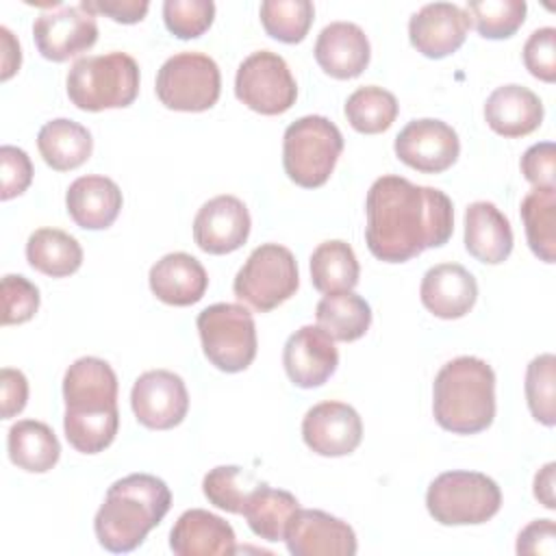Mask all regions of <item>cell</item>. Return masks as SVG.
<instances>
[{"mask_svg": "<svg viewBox=\"0 0 556 556\" xmlns=\"http://www.w3.org/2000/svg\"><path fill=\"white\" fill-rule=\"evenodd\" d=\"M469 17L452 2H430L408 20V39L428 59H443L456 52L467 37Z\"/></svg>", "mask_w": 556, "mask_h": 556, "instance_id": "obj_19", "label": "cell"}, {"mask_svg": "<svg viewBox=\"0 0 556 556\" xmlns=\"http://www.w3.org/2000/svg\"><path fill=\"white\" fill-rule=\"evenodd\" d=\"M523 65L543 83L556 80V28H536L528 37L523 43Z\"/></svg>", "mask_w": 556, "mask_h": 556, "instance_id": "obj_41", "label": "cell"}, {"mask_svg": "<svg viewBox=\"0 0 556 556\" xmlns=\"http://www.w3.org/2000/svg\"><path fill=\"white\" fill-rule=\"evenodd\" d=\"M250 484H252V473H245L237 465H219V467H213L204 476L202 491H204V497L213 506H217L226 513L241 515L243 504H245L250 491L254 489Z\"/></svg>", "mask_w": 556, "mask_h": 556, "instance_id": "obj_38", "label": "cell"}, {"mask_svg": "<svg viewBox=\"0 0 556 556\" xmlns=\"http://www.w3.org/2000/svg\"><path fill=\"white\" fill-rule=\"evenodd\" d=\"M365 215L367 248L384 263H406L428 248L445 245L454 232V206L447 193L393 174L374 180Z\"/></svg>", "mask_w": 556, "mask_h": 556, "instance_id": "obj_1", "label": "cell"}, {"mask_svg": "<svg viewBox=\"0 0 556 556\" xmlns=\"http://www.w3.org/2000/svg\"><path fill=\"white\" fill-rule=\"evenodd\" d=\"M248 206L235 195H215L200 206L193 219V241L206 254H230L250 235Z\"/></svg>", "mask_w": 556, "mask_h": 556, "instance_id": "obj_17", "label": "cell"}, {"mask_svg": "<svg viewBox=\"0 0 556 556\" xmlns=\"http://www.w3.org/2000/svg\"><path fill=\"white\" fill-rule=\"evenodd\" d=\"M26 261L50 278H65L83 265V248L65 230L39 228L26 241Z\"/></svg>", "mask_w": 556, "mask_h": 556, "instance_id": "obj_30", "label": "cell"}, {"mask_svg": "<svg viewBox=\"0 0 556 556\" xmlns=\"http://www.w3.org/2000/svg\"><path fill=\"white\" fill-rule=\"evenodd\" d=\"M285 543L293 556H354L358 547L352 526L317 508H298L291 515Z\"/></svg>", "mask_w": 556, "mask_h": 556, "instance_id": "obj_15", "label": "cell"}, {"mask_svg": "<svg viewBox=\"0 0 556 556\" xmlns=\"http://www.w3.org/2000/svg\"><path fill=\"white\" fill-rule=\"evenodd\" d=\"M0 43H2V80H9L22 63V52H20V43L13 37V33L7 26H0Z\"/></svg>", "mask_w": 556, "mask_h": 556, "instance_id": "obj_47", "label": "cell"}, {"mask_svg": "<svg viewBox=\"0 0 556 556\" xmlns=\"http://www.w3.org/2000/svg\"><path fill=\"white\" fill-rule=\"evenodd\" d=\"M502 491L480 471H443L426 491V508L441 526H478L497 515Z\"/></svg>", "mask_w": 556, "mask_h": 556, "instance_id": "obj_7", "label": "cell"}, {"mask_svg": "<svg viewBox=\"0 0 556 556\" xmlns=\"http://www.w3.org/2000/svg\"><path fill=\"white\" fill-rule=\"evenodd\" d=\"M169 549L176 556H230L237 552V536L219 515L191 508L176 519L169 532Z\"/></svg>", "mask_w": 556, "mask_h": 556, "instance_id": "obj_22", "label": "cell"}, {"mask_svg": "<svg viewBox=\"0 0 556 556\" xmlns=\"http://www.w3.org/2000/svg\"><path fill=\"white\" fill-rule=\"evenodd\" d=\"M300 285L298 263L289 248L263 243L252 250L232 280L237 300L258 313H267L287 302Z\"/></svg>", "mask_w": 556, "mask_h": 556, "instance_id": "obj_9", "label": "cell"}, {"mask_svg": "<svg viewBox=\"0 0 556 556\" xmlns=\"http://www.w3.org/2000/svg\"><path fill=\"white\" fill-rule=\"evenodd\" d=\"M258 15L269 37L282 43H300L308 35L315 9L308 0H265Z\"/></svg>", "mask_w": 556, "mask_h": 556, "instance_id": "obj_35", "label": "cell"}, {"mask_svg": "<svg viewBox=\"0 0 556 556\" xmlns=\"http://www.w3.org/2000/svg\"><path fill=\"white\" fill-rule=\"evenodd\" d=\"M33 37L43 59L63 63L87 52L98 41V22L80 4H61L35 20Z\"/></svg>", "mask_w": 556, "mask_h": 556, "instance_id": "obj_12", "label": "cell"}, {"mask_svg": "<svg viewBox=\"0 0 556 556\" xmlns=\"http://www.w3.org/2000/svg\"><path fill=\"white\" fill-rule=\"evenodd\" d=\"M80 7L93 15H106L119 24H137L146 17L150 2L148 0H83Z\"/></svg>", "mask_w": 556, "mask_h": 556, "instance_id": "obj_44", "label": "cell"}, {"mask_svg": "<svg viewBox=\"0 0 556 556\" xmlns=\"http://www.w3.org/2000/svg\"><path fill=\"white\" fill-rule=\"evenodd\" d=\"M156 98L172 111L200 113L215 106L222 91L217 63L202 52H178L156 74Z\"/></svg>", "mask_w": 556, "mask_h": 556, "instance_id": "obj_10", "label": "cell"}, {"mask_svg": "<svg viewBox=\"0 0 556 556\" xmlns=\"http://www.w3.org/2000/svg\"><path fill=\"white\" fill-rule=\"evenodd\" d=\"M437 424L454 434H476L495 419V374L478 356L447 361L432 384Z\"/></svg>", "mask_w": 556, "mask_h": 556, "instance_id": "obj_4", "label": "cell"}, {"mask_svg": "<svg viewBox=\"0 0 556 556\" xmlns=\"http://www.w3.org/2000/svg\"><path fill=\"white\" fill-rule=\"evenodd\" d=\"M519 165L523 178L534 189H556V148L552 141L530 146Z\"/></svg>", "mask_w": 556, "mask_h": 556, "instance_id": "obj_43", "label": "cell"}, {"mask_svg": "<svg viewBox=\"0 0 556 556\" xmlns=\"http://www.w3.org/2000/svg\"><path fill=\"white\" fill-rule=\"evenodd\" d=\"M169 506L172 493L161 478L150 473L119 478L109 486L96 513V539L113 554L132 552L163 521Z\"/></svg>", "mask_w": 556, "mask_h": 556, "instance_id": "obj_3", "label": "cell"}, {"mask_svg": "<svg viewBox=\"0 0 556 556\" xmlns=\"http://www.w3.org/2000/svg\"><path fill=\"white\" fill-rule=\"evenodd\" d=\"M302 439L319 456H348L363 439L361 415L345 402H319L302 419Z\"/></svg>", "mask_w": 556, "mask_h": 556, "instance_id": "obj_16", "label": "cell"}, {"mask_svg": "<svg viewBox=\"0 0 556 556\" xmlns=\"http://www.w3.org/2000/svg\"><path fill=\"white\" fill-rule=\"evenodd\" d=\"M37 148L48 167L70 172L80 167L91 156L93 139L83 124L67 117H56L39 128Z\"/></svg>", "mask_w": 556, "mask_h": 556, "instance_id": "obj_27", "label": "cell"}, {"mask_svg": "<svg viewBox=\"0 0 556 556\" xmlns=\"http://www.w3.org/2000/svg\"><path fill=\"white\" fill-rule=\"evenodd\" d=\"M526 11L523 0H471L465 13L484 39H506L521 28Z\"/></svg>", "mask_w": 556, "mask_h": 556, "instance_id": "obj_36", "label": "cell"}, {"mask_svg": "<svg viewBox=\"0 0 556 556\" xmlns=\"http://www.w3.org/2000/svg\"><path fill=\"white\" fill-rule=\"evenodd\" d=\"M343 111L350 126L356 132L378 135L391 128L400 106L391 91L376 85H367V87H358L354 93L348 96Z\"/></svg>", "mask_w": 556, "mask_h": 556, "instance_id": "obj_34", "label": "cell"}, {"mask_svg": "<svg viewBox=\"0 0 556 556\" xmlns=\"http://www.w3.org/2000/svg\"><path fill=\"white\" fill-rule=\"evenodd\" d=\"M0 165H2V187L0 198L7 202L15 195H22L33 180V163L28 154L17 146L0 148Z\"/></svg>", "mask_w": 556, "mask_h": 556, "instance_id": "obj_42", "label": "cell"}, {"mask_svg": "<svg viewBox=\"0 0 556 556\" xmlns=\"http://www.w3.org/2000/svg\"><path fill=\"white\" fill-rule=\"evenodd\" d=\"M130 406L141 426L150 430H169L178 426L189 410L185 380L169 369H150L135 380Z\"/></svg>", "mask_w": 556, "mask_h": 556, "instance_id": "obj_13", "label": "cell"}, {"mask_svg": "<svg viewBox=\"0 0 556 556\" xmlns=\"http://www.w3.org/2000/svg\"><path fill=\"white\" fill-rule=\"evenodd\" d=\"M202 352L213 367L226 374L243 371L256 356V326L252 313L241 304L217 302L195 319Z\"/></svg>", "mask_w": 556, "mask_h": 556, "instance_id": "obj_8", "label": "cell"}, {"mask_svg": "<svg viewBox=\"0 0 556 556\" xmlns=\"http://www.w3.org/2000/svg\"><path fill=\"white\" fill-rule=\"evenodd\" d=\"M2 293V326L24 324L39 308V289L20 274H7L0 285Z\"/></svg>", "mask_w": 556, "mask_h": 556, "instance_id": "obj_40", "label": "cell"}, {"mask_svg": "<svg viewBox=\"0 0 556 556\" xmlns=\"http://www.w3.org/2000/svg\"><path fill=\"white\" fill-rule=\"evenodd\" d=\"M317 326L332 339V341H356L361 339L371 324V306L365 298L345 291L324 295L315 306Z\"/></svg>", "mask_w": 556, "mask_h": 556, "instance_id": "obj_32", "label": "cell"}, {"mask_svg": "<svg viewBox=\"0 0 556 556\" xmlns=\"http://www.w3.org/2000/svg\"><path fill=\"white\" fill-rule=\"evenodd\" d=\"M122 191L115 180L98 174L76 178L65 193L67 215L85 230L109 228L122 211Z\"/></svg>", "mask_w": 556, "mask_h": 556, "instance_id": "obj_24", "label": "cell"}, {"mask_svg": "<svg viewBox=\"0 0 556 556\" xmlns=\"http://www.w3.org/2000/svg\"><path fill=\"white\" fill-rule=\"evenodd\" d=\"M315 61L332 78L350 80L369 65L371 48L365 30L352 22H332L315 41Z\"/></svg>", "mask_w": 556, "mask_h": 556, "instance_id": "obj_21", "label": "cell"}, {"mask_svg": "<svg viewBox=\"0 0 556 556\" xmlns=\"http://www.w3.org/2000/svg\"><path fill=\"white\" fill-rule=\"evenodd\" d=\"M63 430L80 454L104 452L119 428L117 376L98 356L76 358L63 376Z\"/></svg>", "mask_w": 556, "mask_h": 556, "instance_id": "obj_2", "label": "cell"}, {"mask_svg": "<svg viewBox=\"0 0 556 556\" xmlns=\"http://www.w3.org/2000/svg\"><path fill=\"white\" fill-rule=\"evenodd\" d=\"M0 402L2 419H11L24 410L28 402V380L20 369L4 367L0 371Z\"/></svg>", "mask_w": 556, "mask_h": 556, "instance_id": "obj_46", "label": "cell"}, {"mask_svg": "<svg viewBox=\"0 0 556 556\" xmlns=\"http://www.w3.org/2000/svg\"><path fill=\"white\" fill-rule=\"evenodd\" d=\"M393 150L404 165L421 174H441L456 163L460 141L450 124L424 117L408 122L397 132Z\"/></svg>", "mask_w": 556, "mask_h": 556, "instance_id": "obj_14", "label": "cell"}, {"mask_svg": "<svg viewBox=\"0 0 556 556\" xmlns=\"http://www.w3.org/2000/svg\"><path fill=\"white\" fill-rule=\"evenodd\" d=\"M465 248L486 265L504 263L513 252V228L508 217L486 200L471 202L465 211Z\"/></svg>", "mask_w": 556, "mask_h": 556, "instance_id": "obj_26", "label": "cell"}, {"mask_svg": "<svg viewBox=\"0 0 556 556\" xmlns=\"http://www.w3.org/2000/svg\"><path fill=\"white\" fill-rule=\"evenodd\" d=\"M67 98L80 111L130 106L139 93V65L126 52L78 59L65 78Z\"/></svg>", "mask_w": 556, "mask_h": 556, "instance_id": "obj_5", "label": "cell"}, {"mask_svg": "<svg viewBox=\"0 0 556 556\" xmlns=\"http://www.w3.org/2000/svg\"><path fill=\"white\" fill-rule=\"evenodd\" d=\"M235 93L261 115H280L295 104L298 85L280 54L258 50L241 61L235 76Z\"/></svg>", "mask_w": 556, "mask_h": 556, "instance_id": "obj_11", "label": "cell"}, {"mask_svg": "<svg viewBox=\"0 0 556 556\" xmlns=\"http://www.w3.org/2000/svg\"><path fill=\"white\" fill-rule=\"evenodd\" d=\"M7 450L13 465L30 473L50 471L61 456V443L52 428L37 419H20L9 428Z\"/></svg>", "mask_w": 556, "mask_h": 556, "instance_id": "obj_28", "label": "cell"}, {"mask_svg": "<svg viewBox=\"0 0 556 556\" xmlns=\"http://www.w3.org/2000/svg\"><path fill=\"white\" fill-rule=\"evenodd\" d=\"M361 267L350 243L330 239L319 243L311 254V282L324 293H345L358 285Z\"/></svg>", "mask_w": 556, "mask_h": 556, "instance_id": "obj_31", "label": "cell"}, {"mask_svg": "<svg viewBox=\"0 0 556 556\" xmlns=\"http://www.w3.org/2000/svg\"><path fill=\"white\" fill-rule=\"evenodd\" d=\"M484 119L489 128L502 137H526L541 126L543 102L523 85H502L486 98Z\"/></svg>", "mask_w": 556, "mask_h": 556, "instance_id": "obj_25", "label": "cell"}, {"mask_svg": "<svg viewBox=\"0 0 556 556\" xmlns=\"http://www.w3.org/2000/svg\"><path fill=\"white\" fill-rule=\"evenodd\" d=\"M421 304L441 319L465 317L478 300V282L469 269L458 263H439L430 267L419 287Z\"/></svg>", "mask_w": 556, "mask_h": 556, "instance_id": "obj_20", "label": "cell"}, {"mask_svg": "<svg viewBox=\"0 0 556 556\" xmlns=\"http://www.w3.org/2000/svg\"><path fill=\"white\" fill-rule=\"evenodd\" d=\"M526 400L532 417L543 426L556 424V356L539 354L526 369Z\"/></svg>", "mask_w": 556, "mask_h": 556, "instance_id": "obj_37", "label": "cell"}, {"mask_svg": "<svg viewBox=\"0 0 556 556\" xmlns=\"http://www.w3.org/2000/svg\"><path fill=\"white\" fill-rule=\"evenodd\" d=\"M282 365L289 380L300 389L321 387L339 365L334 341L319 326H302L282 350Z\"/></svg>", "mask_w": 556, "mask_h": 556, "instance_id": "obj_18", "label": "cell"}, {"mask_svg": "<svg viewBox=\"0 0 556 556\" xmlns=\"http://www.w3.org/2000/svg\"><path fill=\"white\" fill-rule=\"evenodd\" d=\"M150 291L169 306H191L200 302L208 287L202 263L187 252H169L150 267Z\"/></svg>", "mask_w": 556, "mask_h": 556, "instance_id": "obj_23", "label": "cell"}, {"mask_svg": "<svg viewBox=\"0 0 556 556\" xmlns=\"http://www.w3.org/2000/svg\"><path fill=\"white\" fill-rule=\"evenodd\" d=\"M343 152L341 130L324 115H304L287 126L282 167L298 187H321Z\"/></svg>", "mask_w": 556, "mask_h": 556, "instance_id": "obj_6", "label": "cell"}, {"mask_svg": "<svg viewBox=\"0 0 556 556\" xmlns=\"http://www.w3.org/2000/svg\"><path fill=\"white\" fill-rule=\"evenodd\" d=\"M526 239L534 256L545 263L556 258V189H532L519 206Z\"/></svg>", "mask_w": 556, "mask_h": 556, "instance_id": "obj_33", "label": "cell"}, {"mask_svg": "<svg viewBox=\"0 0 556 556\" xmlns=\"http://www.w3.org/2000/svg\"><path fill=\"white\" fill-rule=\"evenodd\" d=\"M554 473L556 463L543 465L534 476V497L549 510L556 508V495H554Z\"/></svg>", "mask_w": 556, "mask_h": 556, "instance_id": "obj_48", "label": "cell"}, {"mask_svg": "<svg viewBox=\"0 0 556 556\" xmlns=\"http://www.w3.org/2000/svg\"><path fill=\"white\" fill-rule=\"evenodd\" d=\"M556 526L552 519H534L517 536V554L554 556L556 552Z\"/></svg>", "mask_w": 556, "mask_h": 556, "instance_id": "obj_45", "label": "cell"}, {"mask_svg": "<svg viewBox=\"0 0 556 556\" xmlns=\"http://www.w3.org/2000/svg\"><path fill=\"white\" fill-rule=\"evenodd\" d=\"M300 508V502L293 493L285 489H271L269 484H256L245 504L243 517L250 530L265 541H285V530L291 515Z\"/></svg>", "mask_w": 556, "mask_h": 556, "instance_id": "obj_29", "label": "cell"}, {"mask_svg": "<svg viewBox=\"0 0 556 556\" xmlns=\"http://www.w3.org/2000/svg\"><path fill=\"white\" fill-rule=\"evenodd\" d=\"M215 17V4L211 0H165L163 22L167 30L178 39H195L204 35Z\"/></svg>", "mask_w": 556, "mask_h": 556, "instance_id": "obj_39", "label": "cell"}]
</instances>
